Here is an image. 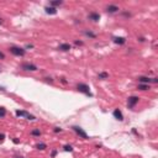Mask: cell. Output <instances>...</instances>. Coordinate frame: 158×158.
Segmentation results:
<instances>
[{"mask_svg":"<svg viewBox=\"0 0 158 158\" xmlns=\"http://www.w3.org/2000/svg\"><path fill=\"white\" fill-rule=\"evenodd\" d=\"M138 89H140V90H147V89H149V85H148V84H140V85H138Z\"/></svg>","mask_w":158,"mask_h":158,"instance_id":"cell-15","label":"cell"},{"mask_svg":"<svg viewBox=\"0 0 158 158\" xmlns=\"http://www.w3.org/2000/svg\"><path fill=\"white\" fill-rule=\"evenodd\" d=\"M4 138H5V136H4L3 133H0V143H1V142H4Z\"/></svg>","mask_w":158,"mask_h":158,"instance_id":"cell-22","label":"cell"},{"mask_svg":"<svg viewBox=\"0 0 158 158\" xmlns=\"http://www.w3.org/2000/svg\"><path fill=\"white\" fill-rule=\"evenodd\" d=\"M21 68H22L24 71H30V72H35V71L38 69L37 66H35V64H32V63H24V64L21 66Z\"/></svg>","mask_w":158,"mask_h":158,"instance_id":"cell-4","label":"cell"},{"mask_svg":"<svg viewBox=\"0 0 158 158\" xmlns=\"http://www.w3.org/2000/svg\"><path fill=\"white\" fill-rule=\"evenodd\" d=\"M75 44H83V42H80V41H75Z\"/></svg>","mask_w":158,"mask_h":158,"instance_id":"cell-26","label":"cell"},{"mask_svg":"<svg viewBox=\"0 0 158 158\" xmlns=\"http://www.w3.org/2000/svg\"><path fill=\"white\" fill-rule=\"evenodd\" d=\"M15 158H24V157H15Z\"/></svg>","mask_w":158,"mask_h":158,"instance_id":"cell-29","label":"cell"},{"mask_svg":"<svg viewBox=\"0 0 158 158\" xmlns=\"http://www.w3.org/2000/svg\"><path fill=\"white\" fill-rule=\"evenodd\" d=\"M62 4H63V1H61V0H58V1H51V3H49V5H51L52 8L59 6V5H62Z\"/></svg>","mask_w":158,"mask_h":158,"instance_id":"cell-14","label":"cell"},{"mask_svg":"<svg viewBox=\"0 0 158 158\" xmlns=\"http://www.w3.org/2000/svg\"><path fill=\"white\" fill-rule=\"evenodd\" d=\"M1 24H3V19H0V25H1Z\"/></svg>","mask_w":158,"mask_h":158,"instance_id":"cell-28","label":"cell"},{"mask_svg":"<svg viewBox=\"0 0 158 158\" xmlns=\"http://www.w3.org/2000/svg\"><path fill=\"white\" fill-rule=\"evenodd\" d=\"M106 10H108V13H110V14H114V13H116V11L119 10V8H117L116 5H109V6L106 8Z\"/></svg>","mask_w":158,"mask_h":158,"instance_id":"cell-12","label":"cell"},{"mask_svg":"<svg viewBox=\"0 0 158 158\" xmlns=\"http://www.w3.org/2000/svg\"><path fill=\"white\" fill-rule=\"evenodd\" d=\"M56 154H57V151H53V152H52V157H55Z\"/></svg>","mask_w":158,"mask_h":158,"instance_id":"cell-25","label":"cell"},{"mask_svg":"<svg viewBox=\"0 0 158 158\" xmlns=\"http://www.w3.org/2000/svg\"><path fill=\"white\" fill-rule=\"evenodd\" d=\"M64 151H67V152H72L73 147L72 146H69V144H67V146H64Z\"/></svg>","mask_w":158,"mask_h":158,"instance_id":"cell-20","label":"cell"},{"mask_svg":"<svg viewBox=\"0 0 158 158\" xmlns=\"http://www.w3.org/2000/svg\"><path fill=\"white\" fill-rule=\"evenodd\" d=\"M10 52L14 55V56H17V57H22L25 56V49L24 48H20V47H10Z\"/></svg>","mask_w":158,"mask_h":158,"instance_id":"cell-2","label":"cell"},{"mask_svg":"<svg viewBox=\"0 0 158 158\" xmlns=\"http://www.w3.org/2000/svg\"><path fill=\"white\" fill-rule=\"evenodd\" d=\"M85 35L89 36V37H91V38H95V37H96V35L93 33V32H90V31H85Z\"/></svg>","mask_w":158,"mask_h":158,"instance_id":"cell-17","label":"cell"},{"mask_svg":"<svg viewBox=\"0 0 158 158\" xmlns=\"http://www.w3.org/2000/svg\"><path fill=\"white\" fill-rule=\"evenodd\" d=\"M61 131H62V130L58 129V127H56V129H55V132H61Z\"/></svg>","mask_w":158,"mask_h":158,"instance_id":"cell-24","label":"cell"},{"mask_svg":"<svg viewBox=\"0 0 158 158\" xmlns=\"http://www.w3.org/2000/svg\"><path fill=\"white\" fill-rule=\"evenodd\" d=\"M4 58H5V55H4V53L0 51V59H4Z\"/></svg>","mask_w":158,"mask_h":158,"instance_id":"cell-23","label":"cell"},{"mask_svg":"<svg viewBox=\"0 0 158 158\" xmlns=\"http://www.w3.org/2000/svg\"><path fill=\"white\" fill-rule=\"evenodd\" d=\"M5 115H6V110L4 108H0V117H4Z\"/></svg>","mask_w":158,"mask_h":158,"instance_id":"cell-19","label":"cell"},{"mask_svg":"<svg viewBox=\"0 0 158 158\" xmlns=\"http://www.w3.org/2000/svg\"><path fill=\"white\" fill-rule=\"evenodd\" d=\"M32 47H33L32 44H27V46H26V48H32Z\"/></svg>","mask_w":158,"mask_h":158,"instance_id":"cell-27","label":"cell"},{"mask_svg":"<svg viewBox=\"0 0 158 158\" xmlns=\"http://www.w3.org/2000/svg\"><path fill=\"white\" fill-rule=\"evenodd\" d=\"M77 90L79 91V93H83V94H85L88 96H93V94L90 93V88L86 85V84H83V83H79L78 85H77Z\"/></svg>","mask_w":158,"mask_h":158,"instance_id":"cell-1","label":"cell"},{"mask_svg":"<svg viewBox=\"0 0 158 158\" xmlns=\"http://www.w3.org/2000/svg\"><path fill=\"white\" fill-rule=\"evenodd\" d=\"M44 10H46L47 14H49V15H56L57 14V9H56V8H52V6H46Z\"/></svg>","mask_w":158,"mask_h":158,"instance_id":"cell-10","label":"cell"},{"mask_svg":"<svg viewBox=\"0 0 158 158\" xmlns=\"http://www.w3.org/2000/svg\"><path fill=\"white\" fill-rule=\"evenodd\" d=\"M138 82L142 84H149V83H158V78H148V77H140Z\"/></svg>","mask_w":158,"mask_h":158,"instance_id":"cell-3","label":"cell"},{"mask_svg":"<svg viewBox=\"0 0 158 158\" xmlns=\"http://www.w3.org/2000/svg\"><path fill=\"white\" fill-rule=\"evenodd\" d=\"M58 49H61V51H63V52H67V51L71 49V44H69V43H62V44H59Z\"/></svg>","mask_w":158,"mask_h":158,"instance_id":"cell-9","label":"cell"},{"mask_svg":"<svg viewBox=\"0 0 158 158\" xmlns=\"http://www.w3.org/2000/svg\"><path fill=\"white\" fill-rule=\"evenodd\" d=\"M114 42L117 43V44H124V43L126 42V38H125V37H115V38H114Z\"/></svg>","mask_w":158,"mask_h":158,"instance_id":"cell-13","label":"cell"},{"mask_svg":"<svg viewBox=\"0 0 158 158\" xmlns=\"http://www.w3.org/2000/svg\"><path fill=\"white\" fill-rule=\"evenodd\" d=\"M113 115H114V117H115V119H117L119 121H122V120H124V115H122L121 110H119V109H115V110H114Z\"/></svg>","mask_w":158,"mask_h":158,"instance_id":"cell-8","label":"cell"},{"mask_svg":"<svg viewBox=\"0 0 158 158\" xmlns=\"http://www.w3.org/2000/svg\"><path fill=\"white\" fill-rule=\"evenodd\" d=\"M138 100H140V99H138V96H130L129 100H127V105H129L130 109H132V108H133V106L138 102Z\"/></svg>","mask_w":158,"mask_h":158,"instance_id":"cell-6","label":"cell"},{"mask_svg":"<svg viewBox=\"0 0 158 158\" xmlns=\"http://www.w3.org/2000/svg\"><path fill=\"white\" fill-rule=\"evenodd\" d=\"M46 147H47V146H46L44 143H38V144H36V148H37V149H44Z\"/></svg>","mask_w":158,"mask_h":158,"instance_id":"cell-18","label":"cell"},{"mask_svg":"<svg viewBox=\"0 0 158 158\" xmlns=\"http://www.w3.org/2000/svg\"><path fill=\"white\" fill-rule=\"evenodd\" d=\"M73 130H74V131H75V133H77V135H79V136H80L82 138H88V135H86L85 131L82 129V127L74 126V127H73Z\"/></svg>","mask_w":158,"mask_h":158,"instance_id":"cell-5","label":"cell"},{"mask_svg":"<svg viewBox=\"0 0 158 158\" xmlns=\"http://www.w3.org/2000/svg\"><path fill=\"white\" fill-rule=\"evenodd\" d=\"M108 77H109V74H108V73H105V72L99 73V79H106Z\"/></svg>","mask_w":158,"mask_h":158,"instance_id":"cell-16","label":"cell"},{"mask_svg":"<svg viewBox=\"0 0 158 158\" xmlns=\"http://www.w3.org/2000/svg\"><path fill=\"white\" fill-rule=\"evenodd\" d=\"M89 19L93 20V21H99L100 20V15L98 14V13H90L89 14Z\"/></svg>","mask_w":158,"mask_h":158,"instance_id":"cell-11","label":"cell"},{"mask_svg":"<svg viewBox=\"0 0 158 158\" xmlns=\"http://www.w3.org/2000/svg\"><path fill=\"white\" fill-rule=\"evenodd\" d=\"M16 116H22V117H26L27 120H35V116L30 115L29 113H26V111H20V110H17L16 111Z\"/></svg>","mask_w":158,"mask_h":158,"instance_id":"cell-7","label":"cell"},{"mask_svg":"<svg viewBox=\"0 0 158 158\" xmlns=\"http://www.w3.org/2000/svg\"><path fill=\"white\" fill-rule=\"evenodd\" d=\"M31 133H32L33 136H40V135H41V132H40V130H33V131H32Z\"/></svg>","mask_w":158,"mask_h":158,"instance_id":"cell-21","label":"cell"}]
</instances>
